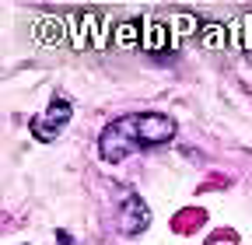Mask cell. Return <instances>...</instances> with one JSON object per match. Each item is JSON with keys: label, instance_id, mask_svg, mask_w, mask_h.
I'll list each match as a JSON object with an SVG mask.
<instances>
[{"label": "cell", "instance_id": "1", "mask_svg": "<svg viewBox=\"0 0 252 245\" xmlns=\"http://www.w3.org/2000/svg\"><path fill=\"white\" fill-rule=\"evenodd\" d=\"M175 137V119L165 112H130V116H119L112 119L109 126L98 137V158L102 161H123L137 154V151L158 147V144H168Z\"/></svg>", "mask_w": 252, "mask_h": 245}, {"label": "cell", "instance_id": "2", "mask_svg": "<svg viewBox=\"0 0 252 245\" xmlns=\"http://www.w3.org/2000/svg\"><path fill=\"white\" fill-rule=\"evenodd\" d=\"M70 116H74V102L67 95H53V102L46 105V112H39L35 119H32V137L42 140V144L56 140L63 133V126L70 122Z\"/></svg>", "mask_w": 252, "mask_h": 245}, {"label": "cell", "instance_id": "3", "mask_svg": "<svg viewBox=\"0 0 252 245\" xmlns=\"http://www.w3.org/2000/svg\"><path fill=\"white\" fill-rule=\"evenodd\" d=\"M147 224H151V210H147V203H144L140 196H126V200L119 203V231L133 238V235H144Z\"/></svg>", "mask_w": 252, "mask_h": 245}]
</instances>
